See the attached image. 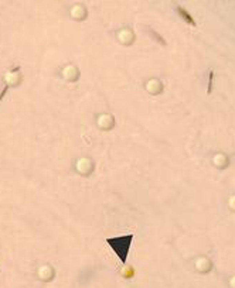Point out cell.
<instances>
[{"label":"cell","instance_id":"6da1fadb","mask_svg":"<svg viewBox=\"0 0 235 288\" xmlns=\"http://www.w3.org/2000/svg\"><path fill=\"white\" fill-rule=\"evenodd\" d=\"M132 239L133 234H128V236H121V237H109L106 239V243L114 249V251L116 253V256L121 258V261L125 264L126 257L129 253L130 244H132Z\"/></svg>","mask_w":235,"mask_h":288},{"label":"cell","instance_id":"7a4b0ae2","mask_svg":"<svg viewBox=\"0 0 235 288\" xmlns=\"http://www.w3.org/2000/svg\"><path fill=\"white\" fill-rule=\"evenodd\" d=\"M177 10H179V13H180L181 16H183V19H184V20H187V21H188V23H190V24H191V26H196V21H194V20H193L191 17H190V14H188L187 12H184V10H183V9H181V7H179V9H177Z\"/></svg>","mask_w":235,"mask_h":288},{"label":"cell","instance_id":"3957f363","mask_svg":"<svg viewBox=\"0 0 235 288\" xmlns=\"http://www.w3.org/2000/svg\"><path fill=\"white\" fill-rule=\"evenodd\" d=\"M212 78H214V72H210V81H208V89L207 92L211 93V88H212Z\"/></svg>","mask_w":235,"mask_h":288}]
</instances>
